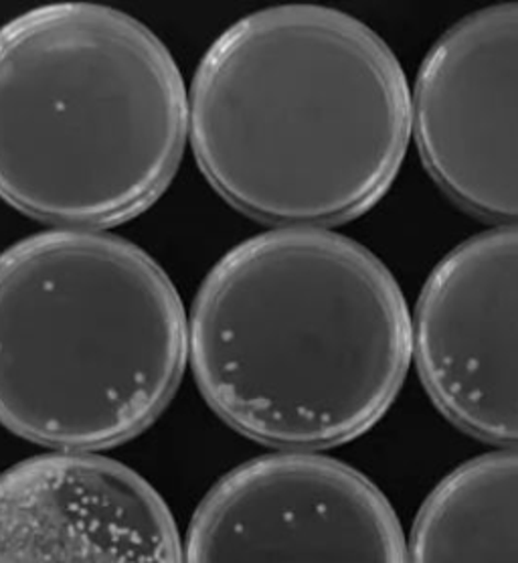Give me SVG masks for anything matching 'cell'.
Here are the masks:
<instances>
[{
    "label": "cell",
    "instance_id": "cell-1",
    "mask_svg": "<svg viewBox=\"0 0 518 563\" xmlns=\"http://www.w3.org/2000/svg\"><path fill=\"white\" fill-rule=\"evenodd\" d=\"M205 179L247 218L322 228L392 189L414 132L397 55L349 13L282 4L243 16L202 55L189 96Z\"/></svg>",
    "mask_w": 518,
    "mask_h": 563
},
{
    "label": "cell",
    "instance_id": "cell-2",
    "mask_svg": "<svg viewBox=\"0 0 518 563\" xmlns=\"http://www.w3.org/2000/svg\"><path fill=\"white\" fill-rule=\"evenodd\" d=\"M195 382L260 444L330 449L389 411L414 358V319L392 269L318 228L250 238L217 262L189 320Z\"/></svg>",
    "mask_w": 518,
    "mask_h": 563
},
{
    "label": "cell",
    "instance_id": "cell-3",
    "mask_svg": "<svg viewBox=\"0 0 518 563\" xmlns=\"http://www.w3.org/2000/svg\"><path fill=\"white\" fill-rule=\"evenodd\" d=\"M187 132L183 74L139 19L57 2L0 26V197L16 211L74 230L139 218Z\"/></svg>",
    "mask_w": 518,
    "mask_h": 563
},
{
    "label": "cell",
    "instance_id": "cell-4",
    "mask_svg": "<svg viewBox=\"0 0 518 563\" xmlns=\"http://www.w3.org/2000/svg\"><path fill=\"white\" fill-rule=\"evenodd\" d=\"M189 355L183 300L124 238L41 231L0 254V423L49 449L142 434Z\"/></svg>",
    "mask_w": 518,
    "mask_h": 563
},
{
    "label": "cell",
    "instance_id": "cell-5",
    "mask_svg": "<svg viewBox=\"0 0 518 563\" xmlns=\"http://www.w3.org/2000/svg\"><path fill=\"white\" fill-rule=\"evenodd\" d=\"M185 563H409L379 487L344 462L288 452L225 474L195 512Z\"/></svg>",
    "mask_w": 518,
    "mask_h": 563
},
{
    "label": "cell",
    "instance_id": "cell-6",
    "mask_svg": "<svg viewBox=\"0 0 518 563\" xmlns=\"http://www.w3.org/2000/svg\"><path fill=\"white\" fill-rule=\"evenodd\" d=\"M411 103L436 185L476 218L518 223V2L450 26L421 62Z\"/></svg>",
    "mask_w": 518,
    "mask_h": 563
},
{
    "label": "cell",
    "instance_id": "cell-7",
    "mask_svg": "<svg viewBox=\"0 0 518 563\" xmlns=\"http://www.w3.org/2000/svg\"><path fill=\"white\" fill-rule=\"evenodd\" d=\"M414 358L455 428L518 446V225L472 235L431 269L414 314Z\"/></svg>",
    "mask_w": 518,
    "mask_h": 563
},
{
    "label": "cell",
    "instance_id": "cell-8",
    "mask_svg": "<svg viewBox=\"0 0 518 563\" xmlns=\"http://www.w3.org/2000/svg\"><path fill=\"white\" fill-rule=\"evenodd\" d=\"M0 563H185L165 499L122 462L43 454L0 474Z\"/></svg>",
    "mask_w": 518,
    "mask_h": 563
},
{
    "label": "cell",
    "instance_id": "cell-9",
    "mask_svg": "<svg viewBox=\"0 0 518 563\" xmlns=\"http://www.w3.org/2000/svg\"><path fill=\"white\" fill-rule=\"evenodd\" d=\"M409 563H518V452L460 464L411 529Z\"/></svg>",
    "mask_w": 518,
    "mask_h": 563
}]
</instances>
